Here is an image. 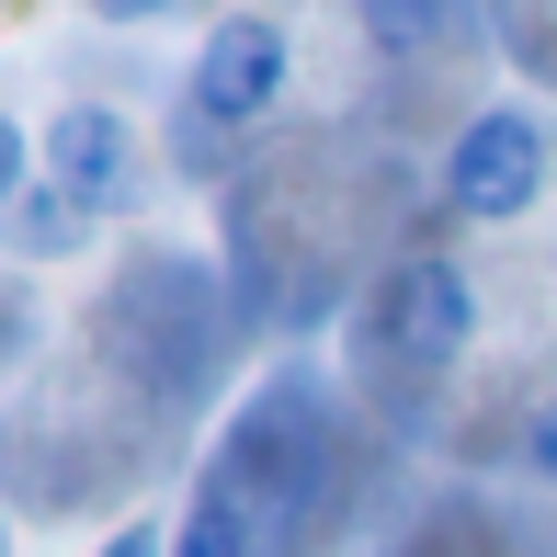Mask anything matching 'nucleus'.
I'll return each instance as SVG.
<instances>
[{"mask_svg": "<svg viewBox=\"0 0 557 557\" xmlns=\"http://www.w3.org/2000/svg\"><path fill=\"white\" fill-rule=\"evenodd\" d=\"M546 194V125L535 114H478L467 137L444 148V206L455 216H478V227H500V216H523Z\"/></svg>", "mask_w": 557, "mask_h": 557, "instance_id": "nucleus-1", "label": "nucleus"}, {"mask_svg": "<svg viewBox=\"0 0 557 557\" xmlns=\"http://www.w3.org/2000/svg\"><path fill=\"white\" fill-rule=\"evenodd\" d=\"M478 331V285L455 262H398L387 296H375V352L387 364H455Z\"/></svg>", "mask_w": 557, "mask_h": 557, "instance_id": "nucleus-2", "label": "nucleus"}, {"mask_svg": "<svg viewBox=\"0 0 557 557\" xmlns=\"http://www.w3.org/2000/svg\"><path fill=\"white\" fill-rule=\"evenodd\" d=\"M285 69H296V46H285V23H216L206 46H194V114L206 125H262L273 114V91H285Z\"/></svg>", "mask_w": 557, "mask_h": 557, "instance_id": "nucleus-3", "label": "nucleus"}, {"mask_svg": "<svg viewBox=\"0 0 557 557\" xmlns=\"http://www.w3.org/2000/svg\"><path fill=\"white\" fill-rule=\"evenodd\" d=\"M35 160H46V183H58L81 216H103V206H125V183H137V125L114 103H69L35 137Z\"/></svg>", "mask_w": 557, "mask_h": 557, "instance_id": "nucleus-4", "label": "nucleus"}, {"mask_svg": "<svg viewBox=\"0 0 557 557\" xmlns=\"http://www.w3.org/2000/svg\"><path fill=\"white\" fill-rule=\"evenodd\" d=\"M171 557H262V523H250V500L227 490V478H206L183 512V535H171Z\"/></svg>", "mask_w": 557, "mask_h": 557, "instance_id": "nucleus-5", "label": "nucleus"}, {"mask_svg": "<svg viewBox=\"0 0 557 557\" xmlns=\"http://www.w3.org/2000/svg\"><path fill=\"white\" fill-rule=\"evenodd\" d=\"M455 23V0H364V46L375 58H433Z\"/></svg>", "mask_w": 557, "mask_h": 557, "instance_id": "nucleus-6", "label": "nucleus"}, {"mask_svg": "<svg viewBox=\"0 0 557 557\" xmlns=\"http://www.w3.org/2000/svg\"><path fill=\"white\" fill-rule=\"evenodd\" d=\"M12 216H23V250H69V239H81V206H69L58 183H46V194H23Z\"/></svg>", "mask_w": 557, "mask_h": 557, "instance_id": "nucleus-7", "label": "nucleus"}, {"mask_svg": "<svg viewBox=\"0 0 557 557\" xmlns=\"http://www.w3.org/2000/svg\"><path fill=\"white\" fill-rule=\"evenodd\" d=\"M23 171H35V137H23V125H12V114H0V216H12V206H23Z\"/></svg>", "mask_w": 557, "mask_h": 557, "instance_id": "nucleus-8", "label": "nucleus"}, {"mask_svg": "<svg viewBox=\"0 0 557 557\" xmlns=\"http://www.w3.org/2000/svg\"><path fill=\"white\" fill-rule=\"evenodd\" d=\"M523 455H535V478H546V490H557V398H546V410H535V433H523Z\"/></svg>", "mask_w": 557, "mask_h": 557, "instance_id": "nucleus-9", "label": "nucleus"}, {"mask_svg": "<svg viewBox=\"0 0 557 557\" xmlns=\"http://www.w3.org/2000/svg\"><path fill=\"white\" fill-rule=\"evenodd\" d=\"M103 557H171V523H125V535H114Z\"/></svg>", "mask_w": 557, "mask_h": 557, "instance_id": "nucleus-10", "label": "nucleus"}, {"mask_svg": "<svg viewBox=\"0 0 557 557\" xmlns=\"http://www.w3.org/2000/svg\"><path fill=\"white\" fill-rule=\"evenodd\" d=\"M91 12H114V23H137V12H171V0H91Z\"/></svg>", "mask_w": 557, "mask_h": 557, "instance_id": "nucleus-11", "label": "nucleus"}]
</instances>
